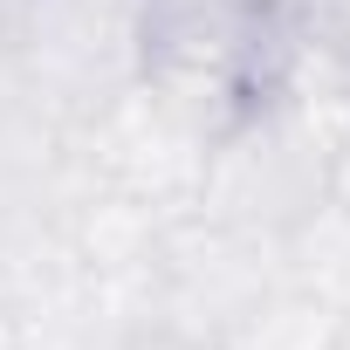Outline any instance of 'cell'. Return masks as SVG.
Returning <instances> with one entry per match:
<instances>
[{"label": "cell", "instance_id": "cell-3", "mask_svg": "<svg viewBox=\"0 0 350 350\" xmlns=\"http://www.w3.org/2000/svg\"><path fill=\"white\" fill-rule=\"evenodd\" d=\"M323 350H350V316H336V329H329V343Z\"/></svg>", "mask_w": 350, "mask_h": 350}, {"label": "cell", "instance_id": "cell-1", "mask_svg": "<svg viewBox=\"0 0 350 350\" xmlns=\"http://www.w3.org/2000/svg\"><path fill=\"white\" fill-rule=\"evenodd\" d=\"M329 206V144L295 90L254 96L213 144L200 172V220L288 247Z\"/></svg>", "mask_w": 350, "mask_h": 350}, {"label": "cell", "instance_id": "cell-2", "mask_svg": "<svg viewBox=\"0 0 350 350\" xmlns=\"http://www.w3.org/2000/svg\"><path fill=\"white\" fill-rule=\"evenodd\" d=\"M275 14L302 55L350 69V0H275Z\"/></svg>", "mask_w": 350, "mask_h": 350}]
</instances>
